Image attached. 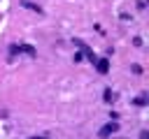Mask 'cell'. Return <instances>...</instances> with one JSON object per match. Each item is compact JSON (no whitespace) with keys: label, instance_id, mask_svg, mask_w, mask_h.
Instances as JSON below:
<instances>
[{"label":"cell","instance_id":"obj_2","mask_svg":"<svg viewBox=\"0 0 149 139\" xmlns=\"http://www.w3.org/2000/svg\"><path fill=\"white\" fill-rule=\"evenodd\" d=\"M95 70H98L100 74H107V72H109V60H107V58H98V60H95Z\"/></svg>","mask_w":149,"mask_h":139},{"label":"cell","instance_id":"obj_7","mask_svg":"<svg viewBox=\"0 0 149 139\" xmlns=\"http://www.w3.org/2000/svg\"><path fill=\"white\" fill-rule=\"evenodd\" d=\"M133 102H135L137 107H144V104H147V95H140V97H135Z\"/></svg>","mask_w":149,"mask_h":139},{"label":"cell","instance_id":"obj_9","mask_svg":"<svg viewBox=\"0 0 149 139\" xmlns=\"http://www.w3.org/2000/svg\"><path fill=\"white\" fill-rule=\"evenodd\" d=\"M28 139H49L47 134H37V137H28Z\"/></svg>","mask_w":149,"mask_h":139},{"label":"cell","instance_id":"obj_1","mask_svg":"<svg viewBox=\"0 0 149 139\" xmlns=\"http://www.w3.org/2000/svg\"><path fill=\"white\" fill-rule=\"evenodd\" d=\"M114 132H119V120H109V123H105V125L98 130V137H100V139H107V137H112Z\"/></svg>","mask_w":149,"mask_h":139},{"label":"cell","instance_id":"obj_6","mask_svg":"<svg viewBox=\"0 0 149 139\" xmlns=\"http://www.w3.org/2000/svg\"><path fill=\"white\" fill-rule=\"evenodd\" d=\"M16 53H21V44H12L9 46V56H16Z\"/></svg>","mask_w":149,"mask_h":139},{"label":"cell","instance_id":"obj_5","mask_svg":"<svg viewBox=\"0 0 149 139\" xmlns=\"http://www.w3.org/2000/svg\"><path fill=\"white\" fill-rule=\"evenodd\" d=\"M23 5H26L28 9H33V12H37V14H42V9H40V5H33V2H28V0H23Z\"/></svg>","mask_w":149,"mask_h":139},{"label":"cell","instance_id":"obj_4","mask_svg":"<svg viewBox=\"0 0 149 139\" xmlns=\"http://www.w3.org/2000/svg\"><path fill=\"white\" fill-rule=\"evenodd\" d=\"M21 53H28V56H35V49L30 44H21Z\"/></svg>","mask_w":149,"mask_h":139},{"label":"cell","instance_id":"obj_3","mask_svg":"<svg viewBox=\"0 0 149 139\" xmlns=\"http://www.w3.org/2000/svg\"><path fill=\"white\" fill-rule=\"evenodd\" d=\"M102 100H105L107 104H112V102L116 100V93H114L112 88H105V90H102Z\"/></svg>","mask_w":149,"mask_h":139},{"label":"cell","instance_id":"obj_8","mask_svg":"<svg viewBox=\"0 0 149 139\" xmlns=\"http://www.w3.org/2000/svg\"><path fill=\"white\" fill-rule=\"evenodd\" d=\"M140 139H149V132H147V130H142V132H140Z\"/></svg>","mask_w":149,"mask_h":139}]
</instances>
